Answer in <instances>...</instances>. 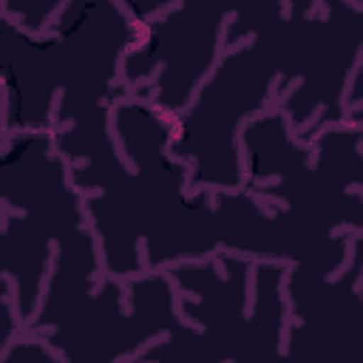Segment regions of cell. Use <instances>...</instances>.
I'll use <instances>...</instances> for the list:
<instances>
[{
    "instance_id": "6da1fadb",
    "label": "cell",
    "mask_w": 363,
    "mask_h": 363,
    "mask_svg": "<svg viewBox=\"0 0 363 363\" xmlns=\"http://www.w3.org/2000/svg\"><path fill=\"white\" fill-rule=\"evenodd\" d=\"M3 133L54 130L113 111L130 91L122 60L139 43L142 23L119 0H65L51 28L31 34L0 20Z\"/></svg>"
},
{
    "instance_id": "7a4b0ae2",
    "label": "cell",
    "mask_w": 363,
    "mask_h": 363,
    "mask_svg": "<svg viewBox=\"0 0 363 363\" xmlns=\"http://www.w3.org/2000/svg\"><path fill=\"white\" fill-rule=\"evenodd\" d=\"M318 0H286V17L227 48L190 105L176 116L173 156L190 167V190L244 187V125L275 108L301 77L306 20Z\"/></svg>"
},
{
    "instance_id": "3957f363",
    "label": "cell",
    "mask_w": 363,
    "mask_h": 363,
    "mask_svg": "<svg viewBox=\"0 0 363 363\" xmlns=\"http://www.w3.org/2000/svg\"><path fill=\"white\" fill-rule=\"evenodd\" d=\"M286 269L284 261H252L227 250L173 264L167 272L187 323L128 363H241L284 354L289 332Z\"/></svg>"
},
{
    "instance_id": "277c9868",
    "label": "cell",
    "mask_w": 363,
    "mask_h": 363,
    "mask_svg": "<svg viewBox=\"0 0 363 363\" xmlns=\"http://www.w3.org/2000/svg\"><path fill=\"white\" fill-rule=\"evenodd\" d=\"M3 184V275L11 278L23 329L37 315L48 275L51 244L74 227L91 224L85 196L68 162L54 147L51 130L6 136L0 159Z\"/></svg>"
},
{
    "instance_id": "5b68a950",
    "label": "cell",
    "mask_w": 363,
    "mask_h": 363,
    "mask_svg": "<svg viewBox=\"0 0 363 363\" xmlns=\"http://www.w3.org/2000/svg\"><path fill=\"white\" fill-rule=\"evenodd\" d=\"M179 289L167 269H145L133 278L102 272L94 292L74 301L40 337L68 363L130 360L153 337L179 332Z\"/></svg>"
},
{
    "instance_id": "8992f818",
    "label": "cell",
    "mask_w": 363,
    "mask_h": 363,
    "mask_svg": "<svg viewBox=\"0 0 363 363\" xmlns=\"http://www.w3.org/2000/svg\"><path fill=\"white\" fill-rule=\"evenodd\" d=\"M65 0H3V17L14 20L31 34H43L51 28Z\"/></svg>"
},
{
    "instance_id": "52a82bcc",
    "label": "cell",
    "mask_w": 363,
    "mask_h": 363,
    "mask_svg": "<svg viewBox=\"0 0 363 363\" xmlns=\"http://www.w3.org/2000/svg\"><path fill=\"white\" fill-rule=\"evenodd\" d=\"M349 3H354V6H363V0H349Z\"/></svg>"
}]
</instances>
